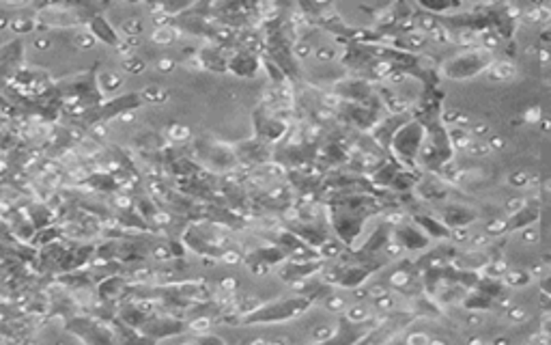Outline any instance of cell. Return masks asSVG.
<instances>
[{
  "instance_id": "obj_1",
  "label": "cell",
  "mask_w": 551,
  "mask_h": 345,
  "mask_svg": "<svg viewBox=\"0 0 551 345\" xmlns=\"http://www.w3.org/2000/svg\"><path fill=\"white\" fill-rule=\"evenodd\" d=\"M496 63L491 48L478 46V48H467L454 56H450L442 65V76L448 80H469L483 72H489L491 65Z\"/></svg>"
},
{
  "instance_id": "obj_2",
  "label": "cell",
  "mask_w": 551,
  "mask_h": 345,
  "mask_svg": "<svg viewBox=\"0 0 551 345\" xmlns=\"http://www.w3.org/2000/svg\"><path fill=\"white\" fill-rule=\"evenodd\" d=\"M427 141V125L422 119H407L403 121L397 132L390 138V149L395 154V158L399 162H403L405 166H414L416 160L422 154Z\"/></svg>"
},
{
  "instance_id": "obj_8",
  "label": "cell",
  "mask_w": 551,
  "mask_h": 345,
  "mask_svg": "<svg viewBox=\"0 0 551 345\" xmlns=\"http://www.w3.org/2000/svg\"><path fill=\"white\" fill-rule=\"evenodd\" d=\"M542 290H545V294H547V296H551V279L542 281Z\"/></svg>"
},
{
  "instance_id": "obj_3",
  "label": "cell",
  "mask_w": 551,
  "mask_h": 345,
  "mask_svg": "<svg viewBox=\"0 0 551 345\" xmlns=\"http://www.w3.org/2000/svg\"><path fill=\"white\" fill-rule=\"evenodd\" d=\"M397 238H399V242H401L405 248H410V250H422V248L429 246V238H427L422 231L414 229L412 225H403V227L397 231Z\"/></svg>"
},
{
  "instance_id": "obj_5",
  "label": "cell",
  "mask_w": 551,
  "mask_h": 345,
  "mask_svg": "<svg viewBox=\"0 0 551 345\" xmlns=\"http://www.w3.org/2000/svg\"><path fill=\"white\" fill-rule=\"evenodd\" d=\"M515 74H517V69L510 63H493L491 69H489V76L493 80H510Z\"/></svg>"
},
{
  "instance_id": "obj_6",
  "label": "cell",
  "mask_w": 551,
  "mask_h": 345,
  "mask_svg": "<svg viewBox=\"0 0 551 345\" xmlns=\"http://www.w3.org/2000/svg\"><path fill=\"white\" fill-rule=\"evenodd\" d=\"M418 223H420V227H422V229H427L429 233L433 231V235H435V238H444V235H448V227H446V225H439L437 221H433V218H429V216H420V218H418Z\"/></svg>"
},
{
  "instance_id": "obj_4",
  "label": "cell",
  "mask_w": 551,
  "mask_h": 345,
  "mask_svg": "<svg viewBox=\"0 0 551 345\" xmlns=\"http://www.w3.org/2000/svg\"><path fill=\"white\" fill-rule=\"evenodd\" d=\"M474 218H476V214H474V212H469L467 207H459V205H454V207H450V210L446 212L444 223H446V227H463V225L471 223Z\"/></svg>"
},
{
  "instance_id": "obj_7",
  "label": "cell",
  "mask_w": 551,
  "mask_h": 345,
  "mask_svg": "<svg viewBox=\"0 0 551 345\" xmlns=\"http://www.w3.org/2000/svg\"><path fill=\"white\" fill-rule=\"evenodd\" d=\"M523 119H525L528 123H540V121H542V119H540V108H530Z\"/></svg>"
}]
</instances>
